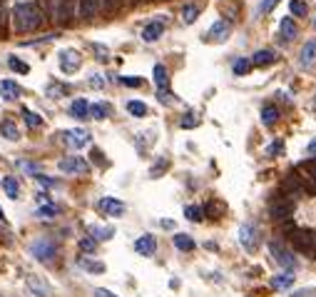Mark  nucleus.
Listing matches in <instances>:
<instances>
[{"label": "nucleus", "mask_w": 316, "mask_h": 297, "mask_svg": "<svg viewBox=\"0 0 316 297\" xmlns=\"http://www.w3.org/2000/svg\"><path fill=\"white\" fill-rule=\"evenodd\" d=\"M179 125L187 127V130H189V127H197V125H199V118L195 115V113H187V115L182 118V123H179Z\"/></svg>", "instance_id": "nucleus-41"}, {"label": "nucleus", "mask_w": 316, "mask_h": 297, "mask_svg": "<svg viewBox=\"0 0 316 297\" xmlns=\"http://www.w3.org/2000/svg\"><path fill=\"white\" fill-rule=\"evenodd\" d=\"M157 97H159V103H172V95H169L167 90H159Z\"/></svg>", "instance_id": "nucleus-51"}, {"label": "nucleus", "mask_w": 316, "mask_h": 297, "mask_svg": "<svg viewBox=\"0 0 316 297\" xmlns=\"http://www.w3.org/2000/svg\"><path fill=\"white\" fill-rule=\"evenodd\" d=\"M184 217L192 220V222H199V220H202V208H197V205H187V208H184Z\"/></svg>", "instance_id": "nucleus-37"}, {"label": "nucleus", "mask_w": 316, "mask_h": 297, "mask_svg": "<svg viewBox=\"0 0 316 297\" xmlns=\"http://www.w3.org/2000/svg\"><path fill=\"white\" fill-rule=\"evenodd\" d=\"M291 212H294V203L291 200H279V203L272 205V217L274 220H289Z\"/></svg>", "instance_id": "nucleus-15"}, {"label": "nucleus", "mask_w": 316, "mask_h": 297, "mask_svg": "<svg viewBox=\"0 0 316 297\" xmlns=\"http://www.w3.org/2000/svg\"><path fill=\"white\" fill-rule=\"evenodd\" d=\"M50 15L57 25H68L75 18V0H50Z\"/></svg>", "instance_id": "nucleus-2"}, {"label": "nucleus", "mask_w": 316, "mask_h": 297, "mask_svg": "<svg viewBox=\"0 0 316 297\" xmlns=\"http://www.w3.org/2000/svg\"><path fill=\"white\" fill-rule=\"evenodd\" d=\"M152 78H155V85H157L159 90H167V85H169V73H167L164 65H155Z\"/></svg>", "instance_id": "nucleus-22"}, {"label": "nucleus", "mask_w": 316, "mask_h": 297, "mask_svg": "<svg viewBox=\"0 0 316 297\" xmlns=\"http://www.w3.org/2000/svg\"><path fill=\"white\" fill-rule=\"evenodd\" d=\"M229 33H232V23H229V20H217V23L209 28V33L204 35V40L207 42H224L229 38Z\"/></svg>", "instance_id": "nucleus-4"}, {"label": "nucleus", "mask_w": 316, "mask_h": 297, "mask_svg": "<svg viewBox=\"0 0 316 297\" xmlns=\"http://www.w3.org/2000/svg\"><path fill=\"white\" fill-rule=\"evenodd\" d=\"M251 70V60H244V58H239L237 63H234V73L237 75H246Z\"/></svg>", "instance_id": "nucleus-39"}, {"label": "nucleus", "mask_w": 316, "mask_h": 297, "mask_svg": "<svg viewBox=\"0 0 316 297\" xmlns=\"http://www.w3.org/2000/svg\"><path fill=\"white\" fill-rule=\"evenodd\" d=\"M80 65H82V58H80L78 50H62L60 53V70L62 73H75V70H80Z\"/></svg>", "instance_id": "nucleus-5"}, {"label": "nucleus", "mask_w": 316, "mask_h": 297, "mask_svg": "<svg viewBox=\"0 0 316 297\" xmlns=\"http://www.w3.org/2000/svg\"><path fill=\"white\" fill-rule=\"evenodd\" d=\"M3 220H5V215H3V208H0V222H3Z\"/></svg>", "instance_id": "nucleus-57"}, {"label": "nucleus", "mask_w": 316, "mask_h": 297, "mask_svg": "<svg viewBox=\"0 0 316 297\" xmlns=\"http://www.w3.org/2000/svg\"><path fill=\"white\" fill-rule=\"evenodd\" d=\"M60 170L70 172V175H85L90 168H87V163L82 158H65V160H60Z\"/></svg>", "instance_id": "nucleus-9"}, {"label": "nucleus", "mask_w": 316, "mask_h": 297, "mask_svg": "<svg viewBox=\"0 0 316 297\" xmlns=\"http://www.w3.org/2000/svg\"><path fill=\"white\" fill-rule=\"evenodd\" d=\"M281 150H284V145H281V142H274V145H269L267 153H269V155H277V153H281Z\"/></svg>", "instance_id": "nucleus-52"}, {"label": "nucleus", "mask_w": 316, "mask_h": 297, "mask_svg": "<svg viewBox=\"0 0 316 297\" xmlns=\"http://www.w3.org/2000/svg\"><path fill=\"white\" fill-rule=\"evenodd\" d=\"M42 23V13L35 3H18L13 8V28L18 33H30Z\"/></svg>", "instance_id": "nucleus-1"}, {"label": "nucleus", "mask_w": 316, "mask_h": 297, "mask_svg": "<svg viewBox=\"0 0 316 297\" xmlns=\"http://www.w3.org/2000/svg\"><path fill=\"white\" fill-rule=\"evenodd\" d=\"M269 253L274 255V260H277V265H281L284 270H294L296 267V260L291 257V253H286L281 245H277V242H272L269 245Z\"/></svg>", "instance_id": "nucleus-7"}, {"label": "nucleus", "mask_w": 316, "mask_h": 297, "mask_svg": "<svg viewBox=\"0 0 316 297\" xmlns=\"http://www.w3.org/2000/svg\"><path fill=\"white\" fill-rule=\"evenodd\" d=\"M314 257H316V253H314Z\"/></svg>", "instance_id": "nucleus-59"}, {"label": "nucleus", "mask_w": 316, "mask_h": 297, "mask_svg": "<svg viewBox=\"0 0 316 297\" xmlns=\"http://www.w3.org/2000/svg\"><path fill=\"white\" fill-rule=\"evenodd\" d=\"M100 10H102L100 0H78V15L82 20H95Z\"/></svg>", "instance_id": "nucleus-8"}, {"label": "nucleus", "mask_w": 316, "mask_h": 297, "mask_svg": "<svg viewBox=\"0 0 316 297\" xmlns=\"http://www.w3.org/2000/svg\"><path fill=\"white\" fill-rule=\"evenodd\" d=\"M92 47H95V53H97V55H100V58H97V60H107V50H105V47H102V45H92Z\"/></svg>", "instance_id": "nucleus-50"}, {"label": "nucleus", "mask_w": 316, "mask_h": 297, "mask_svg": "<svg viewBox=\"0 0 316 297\" xmlns=\"http://www.w3.org/2000/svg\"><path fill=\"white\" fill-rule=\"evenodd\" d=\"M100 5H102V10H105V13H112V10L119 5V0H100Z\"/></svg>", "instance_id": "nucleus-44"}, {"label": "nucleus", "mask_w": 316, "mask_h": 297, "mask_svg": "<svg viewBox=\"0 0 316 297\" xmlns=\"http://www.w3.org/2000/svg\"><path fill=\"white\" fill-rule=\"evenodd\" d=\"M294 275L291 272H286V275H277V277H272V287L274 290H289L291 285H294Z\"/></svg>", "instance_id": "nucleus-24"}, {"label": "nucleus", "mask_w": 316, "mask_h": 297, "mask_svg": "<svg viewBox=\"0 0 316 297\" xmlns=\"http://www.w3.org/2000/svg\"><path fill=\"white\" fill-rule=\"evenodd\" d=\"M28 287L38 297H50V287L42 282V277H38V275H30V277H28Z\"/></svg>", "instance_id": "nucleus-19"}, {"label": "nucleus", "mask_w": 316, "mask_h": 297, "mask_svg": "<svg viewBox=\"0 0 316 297\" xmlns=\"http://www.w3.org/2000/svg\"><path fill=\"white\" fill-rule=\"evenodd\" d=\"M8 65H10L15 73H23V75H25V73H30L28 63H23V60H20V58H15V55H10V58H8Z\"/></svg>", "instance_id": "nucleus-33"}, {"label": "nucleus", "mask_w": 316, "mask_h": 297, "mask_svg": "<svg viewBox=\"0 0 316 297\" xmlns=\"http://www.w3.org/2000/svg\"><path fill=\"white\" fill-rule=\"evenodd\" d=\"M78 265L82 270H87V272H105V265H102V262H92V260H87V257H80Z\"/></svg>", "instance_id": "nucleus-30"}, {"label": "nucleus", "mask_w": 316, "mask_h": 297, "mask_svg": "<svg viewBox=\"0 0 316 297\" xmlns=\"http://www.w3.org/2000/svg\"><path fill=\"white\" fill-rule=\"evenodd\" d=\"M57 208H55V205H42V208H40L38 210V215L40 217H52V215H57Z\"/></svg>", "instance_id": "nucleus-42"}, {"label": "nucleus", "mask_w": 316, "mask_h": 297, "mask_svg": "<svg viewBox=\"0 0 316 297\" xmlns=\"http://www.w3.org/2000/svg\"><path fill=\"white\" fill-rule=\"evenodd\" d=\"M0 135L5 140H20V130H18V125L13 120H3L0 123Z\"/></svg>", "instance_id": "nucleus-21"}, {"label": "nucleus", "mask_w": 316, "mask_h": 297, "mask_svg": "<svg viewBox=\"0 0 316 297\" xmlns=\"http://www.w3.org/2000/svg\"><path fill=\"white\" fill-rule=\"evenodd\" d=\"M135 250H137L140 255H145V257H150V255L157 253V240H155L152 235H142V237H137Z\"/></svg>", "instance_id": "nucleus-12"}, {"label": "nucleus", "mask_w": 316, "mask_h": 297, "mask_svg": "<svg viewBox=\"0 0 316 297\" xmlns=\"http://www.w3.org/2000/svg\"><path fill=\"white\" fill-rule=\"evenodd\" d=\"M90 235H95L97 240H110V237L115 235V230H112V227H97V225H92V227H90Z\"/></svg>", "instance_id": "nucleus-32"}, {"label": "nucleus", "mask_w": 316, "mask_h": 297, "mask_svg": "<svg viewBox=\"0 0 316 297\" xmlns=\"http://www.w3.org/2000/svg\"><path fill=\"white\" fill-rule=\"evenodd\" d=\"M279 30H281V40H286V42H291L296 38V33H299V28H296V23L291 18H284L279 23Z\"/></svg>", "instance_id": "nucleus-17"}, {"label": "nucleus", "mask_w": 316, "mask_h": 297, "mask_svg": "<svg viewBox=\"0 0 316 297\" xmlns=\"http://www.w3.org/2000/svg\"><path fill=\"white\" fill-rule=\"evenodd\" d=\"M162 33H164V20L159 18V20H152L150 25H145L142 38H145V42H155V40L162 38Z\"/></svg>", "instance_id": "nucleus-13"}, {"label": "nucleus", "mask_w": 316, "mask_h": 297, "mask_svg": "<svg viewBox=\"0 0 316 297\" xmlns=\"http://www.w3.org/2000/svg\"><path fill=\"white\" fill-rule=\"evenodd\" d=\"M3 187H5L8 197H13V200L20 195V185H18V180H15V177H5V180H3Z\"/></svg>", "instance_id": "nucleus-29"}, {"label": "nucleus", "mask_w": 316, "mask_h": 297, "mask_svg": "<svg viewBox=\"0 0 316 297\" xmlns=\"http://www.w3.org/2000/svg\"><path fill=\"white\" fill-rule=\"evenodd\" d=\"M23 118H25V123H28L30 127H40V125H42V118H40L38 113L28 110V108H23Z\"/></svg>", "instance_id": "nucleus-34"}, {"label": "nucleus", "mask_w": 316, "mask_h": 297, "mask_svg": "<svg viewBox=\"0 0 316 297\" xmlns=\"http://www.w3.org/2000/svg\"><path fill=\"white\" fill-rule=\"evenodd\" d=\"M291 297H316V290H311V287H309V290H299V292H294Z\"/></svg>", "instance_id": "nucleus-49"}, {"label": "nucleus", "mask_w": 316, "mask_h": 297, "mask_svg": "<svg viewBox=\"0 0 316 297\" xmlns=\"http://www.w3.org/2000/svg\"><path fill=\"white\" fill-rule=\"evenodd\" d=\"M119 83L127 85V87H140V85H142V78H137V75H122Z\"/></svg>", "instance_id": "nucleus-40"}, {"label": "nucleus", "mask_w": 316, "mask_h": 297, "mask_svg": "<svg viewBox=\"0 0 316 297\" xmlns=\"http://www.w3.org/2000/svg\"><path fill=\"white\" fill-rule=\"evenodd\" d=\"M279 0H262V5H259V13H272L274 8H277Z\"/></svg>", "instance_id": "nucleus-43"}, {"label": "nucleus", "mask_w": 316, "mask_h": 297, "mask_svg": "<svg viewBox=\"0 0 316 297\" xmlns=\"http://www.w3.org/2000/svg\"><path fill=\"white\" fill-rule=\"evenodd\" d=\"M33 255L38 257L40 262H50L55 257V242L47 240V237H40L38 242L33 245Z\"/></svg>", "instance_id": "nucleus-6"}, {"label": "nucleus", "mask_w": 316, "mask_h": 297, "mask_svg": "<svg viewBox=\"0 0 316 297\" xmlns=\"http://www.w3.org/2000/svg\"><path fill=\"white\" fill-rule=\"evenodd\" d=\"M80 250L82 253H95L97 250V240L95 237H82L80 240Z\"/></svg>", "instance_id": "nucleus-38"}, {"label": "nucleus", "mask_w": 316, "mask_h": 297, "mask_svg": "<svg viewBox=\"0 0 316 297\" xmlns=\"http://www.w3.org/2000/svg\"><path fill=\"white\" fill-rule=\"evenodd\" d=\"M239 240H241V245H244L249 253H254V250H257V230H254V225H251V222L241 225V230H239Z\"/></svg>", "instance_id": "nucleus-10"}, {"label": "nucleus", "mask_w": 316, "mask_h": 297, "mask_svg": "<svg viewBox=\"0 0 316 297\" xmlns=\"http://www.w3.org/2000/svg\"><path fill=\"white\" fill-rule=\"evenodd\" d=\"M95 297H115V295H112L110 290H102V287H97V290H95Z\"/></svg>", "instance_id": "nucleus-54"}, {"label": "nucleus", "mask_w": 316, "mask_h": 297, "mask_svg": "<svg viewBox=\"0 0 316 297\" xmlns=\"http://www.w3.org/2000/svg\"><path fill=\"white\" fill-rule=\"evenodd\" d=\"M62 137H65V142L73 145V147H82V145L90 142V132H87V130H70V132H65Z\"/></svg>", "instance_id": "nucleus-16"}, {"label": "nucleus", "mask_w": 316, "mask_h": 297, "mask_svg": "<svg viewBox=\"0 0 316 297\" xmlns=\"http://www.w3.org/2000/svg\"><path fill=\"white\" fill-rule=\"evenodd\" d=\"M35 180H38V182H42L45 187H55V185H57V182H55V180H50L47 175H35Z\"/></svg>", "instance_id": "nucleus-46"}, {"label": "nucleus", "mask_w": 316, "mask_h": 297, "mask_svg": "<svg viewBox=\"0 0 316 297\" xmlns=\"http://www.w3.org/2000/svg\"><path fill=\"white\" fill-rule=\"evenodd\" d=\"M314 63H316V40H309L299 53V65L304 70H309V68H314Z\"/></svg>", "instance_id": "nucleus-11"}, {"label": "nucleus", "mask_w": 316, "mask_h": 297, "mask_svg": "<svg viewBox=\"0 0 316 297\" xmlns=\"http://www.w3.org/2000/svg\"><path fill=\"white\" fill-rule=\"evenodd\" d=\"M3 25H5V5L0 0V33H3Z\"/></svg>", "instance_id": "nucleus-55"}, {"label": "nucleus", "mask_w": 316, "mask_h": 297, "mask_svg": "<svg viewBox=\"0 0 316 297\" xmlns=\"http://www.w3.org/2000/svg\"><path fill=\"white\" fill-rule=\"evenodd\" d=\"M314 28H316V20H314Z\"/></svg>", "instance_id": "nucleus-58"}, {"label": "nucleus", "mask_w": 316, "mask_h": 297, "mask_svg": "<svg viewBox=\"0 0 316 297\" xmlns=\"http://www.w3.org/2000/svg\"><path fill=\"white\" fill-rule=\"evenodd\" d=\"M197 18H199V5L189 3V5H184V8H182V20H184L187 25H192Z\"/></svg>", "instance_id": "nucleus-28"}, {"label": "nucleus", "mask_w": 316, "mask_h": 297, "mask_svg": "<svg viewBox=\"0 0 316 297\" xmlns=\"http://www.w3.org/2000/svg\"><path fill=\"white\" fill-rule=\"evenodd\" d=\"M0 95L5 97V100H15L18 95H20V87L15 80H3L0 83Z\"/></svg>", "instance_id": "nucleus-20"}, {"label": "nucleus", "mask_w": 316, "mask_h": 297, "mask_svg": "<svg viewBox=\"0 0 316 297\" xmlns=\"http://www.w3.org/2000/svg\"><path fill=\"white\" fill-rule=\"evenodd\" d=\"M174 247L182 250V253H189V250H195V240H192L189 235L179 232V235H174Z\"/></svg>", "instance_id": "nucleus-26"}, {"label": "nucleus", "mask_w": 316, "mask_h": 297, "mask_svg": "<svg viewBox=\"0 0 316 297\" xmlns=\"http://www.w3.org/2000/svg\"><path fill=\"white\" fill-rule=\"evenodd\" d=\"M274 60H277L274 50H257V53H254V58H251V65L264 68V65H272Z\"/></svg>", "instance_id": "nucleus-18"}, {"label": "nucleus", "mask_w": 316, "mask_h": 297, "mask_svg": "<svg viewBox=\"0 0 316 297\" xmlns=\"http://www.w3.org/2000/svg\"><path fill=\"white\" fill-rule=\"evenodd\" d=\"M65 90H68V87H62V85H50V87H47L50 95H57V92H65Z\"/></svg>", "instance_id": "nucleus-53"}, {"label": "nucleus", "mask_w": 316, "mask_h": 297, "mask_svg": "<svg viewBox=\"0 0 316 297\" xmlns=\"http://www.w3.org/2000/svg\"><path fill=\"white\" fill-rule=\"evenodd\" d=\"M102 85H105L102 75H90V87H97V90H100Z\"/></svg>", "instance_id": "nucleus-47"}, {"label": "nucleus", "mask_w": 316, "mask_h": 297, "mask_svg": "<svg viewBox=\"0 0 316 297\" xmlns=\"http://www.w3.org/2000/svg\"><path fill=\"white\" fill-rule=\"evenodd\" d=\"M289 8H291V13H294L296 18H304V15H306V10H309L304 0H291V3H289Z\"/></svg>", "instance_id": "nucleus-35"}, {"label": "nucleus", "mask_w": 316, "mask_h": 297, "mask_svg": "<svg viewBox=\"0 0 316 297\" xmlns=\"http://www.w3.org/2000/svg\"><path fill=\"white\" fill-rule=\"evenodd\" d=\"M309 155H316V140L309 142Z\"/></svg>", "instance_id": "nucleus-56"}, {"label": "nucleus", "mask_w": 316, "mask_h": 297, "mask_svg": "<svg viewBox=\"0 0 316 297\" xmlns=\"http://www.w3.org/2000/svg\"><path fill=\"white\" fill-rule=\"evenodd\" d=\"M92 160H95L97 165H107V160L102 158V153H100V150H92Z\"/></svg>", "instance_id": "nucleus-48"}, {"label": "nucleus", "mask_w": 316, "mask_h": 297, "mask_svg": "<svg viewBox=\"0 0 316 297\" xmlns=\"http://www.w3.org/2000/svg\"><path fill=\"white\" fill-rule=\"evenodd\" d=\"M70 113H73L78 120L90 118V105H87V100H73V105H70Z\"/></svg>", "instance_id": "nucleus-23"}, {"label": "nucleus", "mask_w": 316, "mask_h": 297, "mask_svg": "<svg viewBox=\"0 0 316 297\" xmlns=\"http://www.w3.org/2000/svg\"><path fill=\"white\" fill-rule=\"evenodd\" d=\"M277 120H279L277 105H264V108H262V123H264V125H274Z\"/></svg>", "instance_id": "nucleus-27"}, {"label": "nucleus", "mask_w": 316, "mask_h": 297, "mask_svg": "<svg viewBox=\"0 0 316 297\" xmlns=\"http://www.w3.org/2000/svg\"><path fill=\"white\" fill-rule=\"evenodd\" d=\"M127 110H130L135 118H145V115H147V105L140 103V100H130V103H127Z\"/></svg>", "instance_id": "nucleus-31"}, {"label": "nucleus", "mask_w": 316, "mask_h": 297, "mask_svg": "<svg viewBox=\"0 0 316 297\" xmlns=\"http://www.w3.org/2000/svg\"><path fill=\"white\" fill-rule=\"evenodd\" d=\"M296 190H301V182H299L296 175H289L286 182H284V192H296Z\"/></svg>", "instance_id": "nucleus-36"}, {"label": "nucleus", "mask_w": 316, "mask_h": 297, "mask_svg": "<svg viewBox=\"0 0 316 297\" xmlns=\"http://www.w3.org/2000/svg\"><path fill=\"white\" fill-rule=\"evenodd\" d=\"M97 208L102 212H107V215H112V217H119V215L124 212V203H119L115 197H102V200L97 203Z\"/></svg>", "instance_id": "nucleus-14"}, {"label": "nucleus", "mask_w": 316, "mask_h": 297, "mask_svg": "<svg viewBox=\"0 0 316 297\" xmlns=\"http://www.w3.org/2000/svg\"><path fill=\"white\" fill-rule=\"evenodd\" d=\"M110 113H112V110H110V105H105V103L90 105V118H92V120H105Z\"/></svg>", "instance_id": "nucleus-25"}, {"label": "nucleus", "mask_w": 316, "mask_h": 297, "mask_svg": "<svg viewBox=\"0 0 316 297\" xmlns=\"http://www.w3.org/2000/svg\"><path fill=\"white\" fill-rule=\"evenodd\" d=\"M291 242L299 253L314 255L316 253V232L314 230H291Z\"/></svg>", "instance_id": "nucleus-3"}, {"label": "nucleus", "mask_w": 316, "mask_h": 297, "mask_svg": "<svg viewBox=\"0 0 316 297\" xmlns=\"http://www.w3.org/2000/svg\"><path fill=\"white\" fill-rule=\"evenodd\" d=\"M304 168H306V172L311 175L309 180H311V182H316V158H314V160H309V163H306Z\"/></svg>", "instance_id": "nucleus-45"}]
</instances>
